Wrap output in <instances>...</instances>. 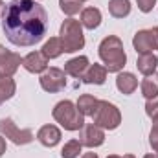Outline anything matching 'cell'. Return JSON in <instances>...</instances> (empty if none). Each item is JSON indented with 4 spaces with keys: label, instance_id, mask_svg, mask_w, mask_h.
<instances>
[{
    "label": "cell",
    "instance_id": "6da1fadb",
    "mask_svg": "<svg viewBox=\"0 0 158 158\" xmlns=\"http://www.w3.org/2000/svg\"><path fill=\"white\" fill-rule=\"evenodd\" d=\"M2 30L15 46H33L48 31L46 9L37 0H11L4 7Z\"/></svg>",
    "mask_w": 158,
    "mask_h": 158
},
{
    "label": "cell",
    "instance_id": "7a4b0ae2",
    "mask_svg": "<svg viewBox=\"0 0 158 158\" xmlns=\"http://www.w3.org/2000/svg\"><path fill=\"white\" fill-rule=\"evenodd\" d=\"M99 57L105 63L107 72H121L125 63H127V55L123 50V42L116 35H109L101 40L99 44Z\"/></svg>",
    "mask_w": 158,
    "mask_h": 158
},
{
    "label": "cell",
    "instance_id": "3957f363",
    "mask_svg": "<svg viewBox=\"0 0 158 158\" xmlns=\"http://www.w3.org/2000/svg\"><path fill=\"white\" fill-rule=\"evenodd\" d=\"M53 119L66 131H81L85 125V116L79 112L77 105H74L72 101L64 99L59 101L53 107Z\"/></svg>",
    "mask_w": 158,
    "mask_h": 158
},
{
    "label": "cell",
    "instance_id": "277c9868",
    "mask_svg": "<svg viewBox=\"0 0 158 158\" xmlns=\"http://www.w3.org/2000/svg\"><path fill=\"white\" fill-rule=\"evenodd\" d=\"M61 42L66 53H74L83 50L85 46V37H83V26L76 19H66L61 24Z\"/></svg>",
    "mask_w": 158,
    "mask_h": 158
},
{
    "label": "cell",
    "instance_id": "5b68a950",
    "mask_svg": "<svg viewBox=\"0 0 158 158\" xmlns=\"http://www.w3.org/2000/svg\"><path fill=\"white\" fill-rule=\"evenodd\" d=\"M92 119H94V123H96L98 127H101V129H109V131H114L119 123H121V112H119V109L116 107V105L99 99L98 109H96V112H94Z\"/></svg>",
    "mask_w": 158,
    "mask_h": 158
},
{
    "label": "cell",
    "instance_id": "8992f818",
    "mask_svg": "<svg viewBox=\"0 0 158 158\" xmlns=\"http://www.w3.org/2000/svg\"><path fill=\"white\" fill-rule=\"evenodd\" d=\"M0 132H2L4 138L11 140V142L17 143V145H26V143L33 142V132H31V129H19V127L13 123V119H9V118L0 119Z\"/></svg>",
    "mask_w": 158,
    "mask_h": 158
},
{
    "label": "cell",
    "instance_id": "52a82bcc",
    "mask_svg": "<svg viewBox=\"0 0 158 158\" xmlns=\"http://www.w3.org/2000/svg\"><path fill=\"white\" fill-rule=\"evenodd\" d=\"M39 81L42 90H46L50 94H55V92H61L66 86V74L61 68H46Z\"/></svg>",
    "mask_w": 158,
    "mask_h": 158
},
{
    "label": "cell",
    "instance_id": "ba28073f",
    "mask_svg": "<svg viewBox=\"0 0 158 158\" xmlns=\"http://www.w3.org/2000/svg\"><path fill=\"white\" fill-rule=\"evenodd\" d=\"M79 142H81V145L90 147V149L99 147L105 142V132L96 123H85L81 129V134H79Z\"/></svg>",
    "mask_w": 158,
    "mask_h": 158
},
{
    "label": "cell",
    "instance_id": "9c48e42d",
    "mask_svg": "<svg viewBox=\"0 0 158 158\" xmlns=\"http://www.w3.org/2000/svg\"><path fill=\"white\" fill-rule=\"evenodd\" d=\"M20 63H22V59H20L19 53H13V52L9 53V50H6L0 44V76H9L11 77L19 70Z\"/></svg>",
    "mask_w": 158,
    "mask_h": 158
},
{
    "label": "cell",
    "instance_id": "30bf717a",
    "mask_svg": "<svg viewBox=\"0 0 158 158\" xmlns=\"http://www.w3.org/2000/svg\"><path fill=\"white\" fill-rule=\"evenodd\" d=\"M22 66L31 74H42L48 68V59L42 55V52H31L22 59Z\"/></svg>",
    "mask_w": 158,
    "mask_h": 158
},
{
    "label": "cell",
    "instance_id": "8fae6325",
    "mask_svg": "<svg viewBox=\"0 0 158 158\" xmlns=\"http://www.w3.org/2000/svg\"><path fill=\"white\" fill-rule=\"evenodd\" d=\"M37 140L44 147H55L61 142V131L55 125H42L37 132Z\"/></svg>",
    "mask_w": 158,
    "mask_h": 158
},
{
    "label": "cell",
    "instance_id": "7c38bea8",
    "mask_svg": "<svg viewBox=\"0 0 158 158\" xmlns=\"http://www.w3.org/2000/svg\"><path fill=\"white\" fill-rule=\"evenodd\" d=\"M88 66H90L88 57L79 55V57L70 59L68 63H64V74H68V76H72V77H76V79H83L85 72L88 70Z\"/></svg>",
    "mask_w": 158,
    "mask_h": 158
},
{
    "label": "cell",
    "instance_id": "4fadbf2b",
    "mask_svg": "<svg viewBox=\"0 0 158 158\" xmlns=\"http://www.w3.org/2000/svg\"><path fill=\"white\" fill-rule=\"evenodd\" d=\"M136 66H138V72L143 74V76H153L156 72L158 66V57L151 52V53H140L138 61H136Z\"/></svg>",
    "mask_w": 158,
    "mask_h": 158
},
{
    "label": "cell",
    "instance_id": "5bb4252c",
    "mask_svg": "<svg viewBox=\"0 0 158 158\" xmlns=\"http://www.w3.org/2000/svg\"><path fill=\"white\" fill-rule=\"evenodd\" d=\"M107 68L101 66V64H90L88 70L85 72L83 76V83L86 85H103L105 79H107Z\"/></svg>",
    "mask_w": 158,
    "mask_h": 158
},
{
    "label": "cell",
    "instance_id": "9a60e30c",
    "mask_svg": "<svg viewBox=\"0 0 158 158\" xmlns=\"http://www.w3.org/2000/svg\"><path fill=\"white\" fill-rule=\"evenodd\" d=\"M101 24V11L98 7H85L81 11V26L86 30H96Z\"/></svg>",
    "mask_w": 158,
    "mask_h": 158
},
{
    "label": "cell",
    "instance_id": "2e32d148",
    "mask_svg": "<svg viewBox=\"0 0 158 158\" xmlns=\"http://www.w3.org/2000/svg\"><path fill=\"white\" fill-rule=\"evenodd\" d=\"M116 86H118V90L121 94H132L136 90V86H138V79L131 72H118Z\"/></svg>",
    "mask_w": 158,
    "mask_h": 158
},
{
    "label": "cell",
    "instance_id": "e0dca14e",
    "mask_svg": "<svg viewBox=\"0 0 158 158\" xmlns=\"http://www.w3.org/2000/svg\"><path fill=\"white\" fill-rule=\"evenodd\" d=\"M98 103H99V99L98 98H94V96H90V94H83V96H79L77 99V109L79 112L83 114V116H94V112H96V109H98Z\"/></svg>",
    "mask_w": 158,
    "mask_h": 158
},
{
    "label": "cell",
    "instance_id": "ac0fdd59",
    "mask_svg": "<svg viewBox=\"0 0 158 158\" xmlns=\"http://www.w3.org/2000/svg\"><path fill=\"white\" fill-rule=\"evenodd\" d=\"M132 46L138 53H151L153 52V44H151V39H149V31L147 30H140L134 39H132Z\"/></svg>",
    "mask_w": 158,
    "mask_h": 158
},
{
    "label": "cell",
    "instance_id": "d6986e66",
    "mask_svg": "<svg viewBox=\"0 0 158 158\" xmlns=\"http://www.w3.org/2000/svg\"><path fill=\"white\" fill-rule=\"evenodd\" d=\"M42 55L50 61V59H55V57H59L63 52H64V48H63V42L59 37H50V40L42 46Z\"/></svg>",
    "mask_w": 158,
    "mask_h": 158
},
{
    "label": "cell",
    "instance_id": "ffe728a7",
    "mask_svg": "<svg viewBox=\"0 0 158 158\" xmlns=\"http://www.w3.org/2000/svg\"><path fill=\"white\" fill-rule=\"evenodd\" d=\"M109 13L114 19H125L131 13V2L129 0H109Z\"/></svg>",
    "mask_w": 158,
    "mask_h": 158
},
{
    "label": "cell",
    "instance_id": "44dd1931",
    "mask_svg": "<svg viewBox=\"0 0 158 158\" xmlns=\"http://www.w3.org/2000/svg\"><path fill=\"white\" fill-rule=\"evenodd\" d=\"M15 90H17V85L13 79L9 76H0V105L4 101L11 99L15 96Z\"/></svg>",
    "mask_w": 158,
    "mask_h": 158
},
{
    "label": "cell",
    "instance_id": "7402d4cb",
    "mask_svg": "<svg viewBox=\"0 0 158 158\" xmlns=\"http://www.w3.org/2000/svg\"><path fill=\"white\" fill-rule=\"evenodd\" d=\"M142 94L143 98L151 99L158 96V76H145V79L142 81Z\"/></svg>",
    "mask_w": 158,
    "mask_h": 158
},
{
    "label": "cell",
    "instance_id": "603a6c76",
    "mask_svg": "<svg viewBox=\"0 0 158 158\" xmlns=\"http://www.w3.org/2000/svg\"><path fill=\"white\" fill-rule=\"evenodd\" d=\"M59 7H61V11L64 13V15H76L81 11V7H83V2L81 0H59Z\"/></svg>",
    "mask_w": 158,
    "mask_h": 158
},
{
    "label": "cell",
    "instance_id": "cb8c5ba5",
    "mask_svg": "<svg viewBox=\"0 0 158 158\" xmlns=\"http://www.w3.org/2000/svg\"><path fill=\"white\" fill-rule=\"evenodd\" d=\"M81 142L79 140H70L68 143H64L63 151H61V156L63 158H77L81 153Z\"/></svg>",
    "mask_w": 158,
    "mask_h": 158
},
{
    "label": "cell",
    "instance_id": "d4e9b609",
    "mask_svg": "<svg viewBox=\"0 0 158 158\" xmlns=\"http://www.w3.org/2000/svg\"><path fill=\"white\" fill-rule=\"evenodd\" d=\"M149 143L153 145V149H158V114L153 116V129L149 134Z\"/></svg>",
    "mask_w": 158,
    "mask_h": 158
},
{
    "label": "cell",
    "instance_id": "484cf974",
    "mask_svg": "<svg viewBox=\"0 0 158 158\" xmlns=\"http://www.w3.org/2000/svg\"><path fill=\"white\" fill-rule=\"evenodd\" d=\"M145 112H147V116H151V118L158 114V96L147 99V103H145Z\"/></svg>",
    "mask_w": 158,
    "mask_h": 158
},
{
    "label": "cell",
    "instance_id": "4316f807",
    "mask_svg": "<svg viewBox=\"0 0 158 158\" xmlns=\"http://www.w3.org/2000/svg\"><path fill=\"white\" fill-rule=\"evenodd\" d=\"M136 2H138V9L143 13H149L153 9V6L156 4V0H136Z\"/></svg>",
    "mask_w": 158,
    "mask_h": 158
},
{
    "label": "cell",
    "instance_id": "83f0119b",
    "mask_svg": "<svg viewBox=\"0 0 158 158\" xmlns=\"http://www.w3.org/2000/svg\"><path fill=\"white\" fill-rule=\"evenodd\" d=\"M147 31H149V39H151V44H153V50H158V26L147 30Z\"/></svg>",
    "mask_w": 158,
    "mask_h": 158
},
{
    "label": "cell",
    "instance_id": "f1b7e54d",
    "mask_svg": "<svg viewBox=\"0 0 158 158\" xmlns=\"http://www.w3.org/2000/svg\"><path fill=\"white\" fill-rule=\"evenodd\" d=\"M6 153V140H4V136H0V156Z\"/></svg>",
    "mask_w": 158,
    "mask_h": 158
},
{
    "label": "cell",
    "instance_id": "f546056e",
    "mask_svg": "<svg viewBox=\"0 0 158 158\" xmlns=\"http://www.w3.org/2000/svg\"><path fill=\"white\" fill-rule=\"evenodd\" d=\"M81 158H98V155H96V153H85Z\"/></svg>",
    "mask_w": 158,
    "mask_h": 158
},
{
    "label": "cell",
    "instance_id": "4dcf8cb0",
    "mask_svg": "<svg viewBox=\"0 0 158 158\" xmlns=\"http://www.w3.org/2000/svg\"><path fill=\"white\" fill-rule=\"evenodd\" d=\"M107 158H134L132 155H123V156H118V155H110V156H107Z\"/></svg>",
    "mask_w": 158,
    "mask_h": 158
},
{
    "label": "cell",
    "instance_id": "1f68e13d",
    "mask_svg": "<svg viewBox=\"0 0 158 158\" xmlns=\"http://www.w3.org/2000/svg\"><path fill=\"white\" fill-rule=\"evenodd\" d=\"M4 7H6V6H4V2H0V13H4Z\"/></svg>",
    "mask_w": 158,
    "mask_h": 158
},
{
    "label": "cell",
    "instance_id": "d6a6232c",
    "mask_svg": "<svg viewBox=\"0 0 158 158\" xmlns=\"http://www.w3.org/2000/svg\"><path fill=\"white\" fill-rule=\"evenodd\" d=\"M143 158H158V156H156V155H145Z\"/></svg>",
    "mask_w": 158,
    "mask_h": 158
},
{
    "label": "cell",
    "instance_id": "836d02e7",
    "mask_svg": "<svg viewBox=\"0 0 158 158\" xmlns=\"http://www.w3.org/2000/svg\"><path fill=\"white\" fill-rule=\"evenodd\" d=\"M81 2H85V0H81Z\"/></svg>",
    "mask_w": 158,
    "mask_h": 158
}]
</instances>
